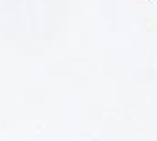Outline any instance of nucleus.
I'll return each mask as SVG.
<instances>
[]
</instances>
